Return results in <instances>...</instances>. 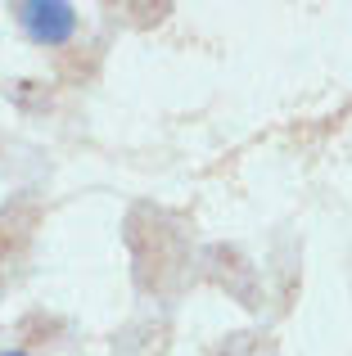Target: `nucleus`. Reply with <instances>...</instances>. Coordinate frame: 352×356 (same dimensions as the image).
Wrapping results in <instances>:
<instances>
[{
  "instance_id": "obj_1",
  "label": "nucleus",
  "mask_w": 352,
  "mask_h": 356,
  "mask_svg": "<svg viewBox=\"0 0 352 356\" xmlns=\"http://www.w3.org/2000/svg\"><path fill=\"white\" fill-rule=\"evenodd\" d=\"M18 23L27 27L32 41L59 45V41H68L72 27H77V9L63 5V0H27V5H18Z\"/></svg>"
},
{
  "instance_id": "obj_2",
  "label": "nucleus",
  "mask_w": 352,
  "mask_h": 356,
  "mask_svg": "<svg viewBox=\"0 0 352 356\" xmlns=\"http://www.w3.org/2000/svg\"><path fill=\"white\" fill-rule=\"evenodd\" d=\"M0 356H27V352H18V348H14V352H0Z\"/></svg>"
}]
</instances>
